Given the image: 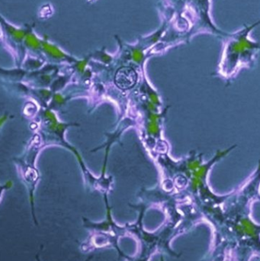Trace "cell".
Returning a JSON list of instances; mask_svg holds the SVG:
<instances>
[{
  "label": "cell",
  "instance_id": "1",
  "mask_svg": "<svg viewBox=\"0 0 260 261\" xmlns=\"http://www.w3.org/2000/svg\"><path fill=\"white\" fill-rule=\"evenodd\" d=\"M137 75L134 69L124 66L118 69L115 74V83L121 90H130L136 82Z\"/></svg>",
  "mask_w": 260,
  "mask_h": 261
}]
</instances>
